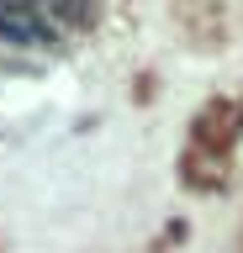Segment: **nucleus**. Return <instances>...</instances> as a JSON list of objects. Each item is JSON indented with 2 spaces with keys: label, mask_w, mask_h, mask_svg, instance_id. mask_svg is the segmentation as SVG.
<instances>
[{
  "label": "nucleus",
  "mask_w": 243,
  "mask_h": 253,
  "mask_svg": "<svg viewBox=\"0 0 243 253\" xmlns=\"http://www.w3.org/2000/svg\"><path fill=\"white\" fill-rule=\"evenodd\" d=\"M48 16H58V21H96V11H85V5H48Z\"/></svg>",
  "instance_id": "2"
},
{
  "label": "nucleus",
  "mask_w": 243,
  "mask_h": 253,
  "mask_svg": "<svg viewBox=\"0 0 243 253\" xmlns=\"http://www.w3.org/2000/svg\"><path fill=\"white\" fill-rule=\"evenodd\" d=\"M0 42H16V47H48V42H53L48 11H37V5H0Z\"/></svg>",
  "instance_id": "1"
}]
</instances>
